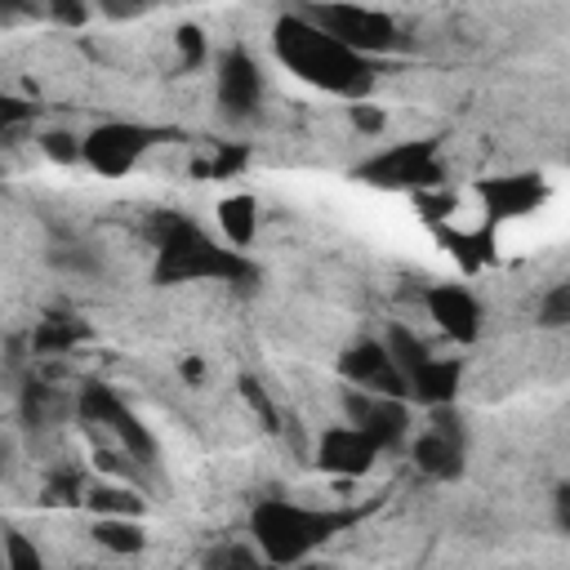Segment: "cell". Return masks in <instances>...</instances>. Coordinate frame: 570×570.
<instances>
[{
  "label": "cell",
  "instance_id": "5b68a950",
  "mask_svg": "<svg viewBox=\"0 0 570 570\" xmlns=\"http://www.w3.org/2000/svg\"><path fill=\"white\" fill-rule=\"evenodd\" d=\"M303 18H312L325 36H334L338 45L365 53V58H379V53H392V49H405V31L392 13H379V9H365L356 0H325V4H303L298 9Z\"/></svg>",
  "mask_w": 570,
  "mask_h": 570
},
{
  "label": "cell",
  "instance_id": "e575fe53",
  "mask_svg": "<svg viewBox=\"0 0 570 570\" xmlns=\"http://www.w3.org/2000/svg\"><path fill=\"white\" fill-rule=\"evenodd\" d=\"M31 13H36L31 0H0V27H13L22 18H31Z\"/></svg>",
  "mask_w": 570,
  "mask_h": 570
},
{
  "label": "cell",
  "instance_id": "8d00e7d4",
  "mask_svg": "<svg viewBox=\"0 0 570 570\" xmlns=\"http://www.w3.org/2000/svg\"><path fill=\"white\" fill-rule=\"evenodd\" d=\"M557 530H566L570 534V485H557Z\"/></svg>",
  "mask_w": 570,
  "mask_h": 570
},
{
  "label": "cell",
  "instance_id": "44dd1931",
  "mask_svg": "<svg viewBox=\"0 0 570 570\" xmlns=\"http://www.w3.org/2000/svg\"><path fill=\"white\" fill-rule=\"evenodd\" d=\"M62 405H67L62 392L49 387V383H40V379H31V383L22 387V423H27V428H45Z\"/></svg>",
  "mask_w": 570,
  "mask_h": 570
},
{
  "label": "cell",
  "instance_id": "9a60e30c",
  "mask_svg": "<svg viewBox=\"0 0 570 570\" xmlns=\"http://www.w3.org/2000/svg\"><path fill=\"white\" fill-rule=\"evenodd\" d=\"M459 379H463V361L459 356H428L410 379L405 392L423 405H454L459 396Z\"/></svg>",
  "mask_w": 570,
  "mask_h": 570
},
{
  "label": "cell",
  "instance_id": "ac0fdd59",
  "mask_svg": "<svg viewBox=\"0 0 570 570\" xmlns=\"http://www.w3.org/2000/svg\"><path fill=\"white\" fill-rule=\"evenodd\" d=\"M89 338V325L76 316V312H49L36 330H31V352L36 356H62L71 352L76 343Z\"/></svg>",
  "mask_w": 570,
  "mask_h": 570
},
{
  "label": "cell",
  "instance_id": "3957f363",
  "mask_svg": "<svg viewBox=\"0 0 570 570\" xmlns=\"http://www.w3.org/2000/svg\"><path fill=\"white\" fill-rule=\"evenodd\" d=\"M379 503H361V508H303L289 499H258L249 512V534L258 543V557L267 566H294L307 552H316L321 543H330L334 534L361 525Z\"/></svg>",
  "mask_w": 570,
  "mask_h": 570
},
{
  "label": "cell",
  "instance_id": "603a6c76",
  "mask_svg": "<svg viewBox=\"0 0 570 570\" xmlns=\"http://www.w3.org/2000/svg\"><path fill=\"white\" fill-rule=\"evenodd\" d=\"M49 263L62 267V272H80V276H94L98 272V254L89 245H80V240H58L49 249Z\"/></svg>",
  "mask_w": 570,
  "mask_h": 570
},
{
  "label": "cell",
  "instance_id": "74e56055",
  "mask_svg": "<svg viewBox=\"0 0 570 570\" xmlns=\"http://www.w3.org/2000/svg\"><path fill=\"white\" fill-rule=\"evenodd\" d=\"M183 379H191V383L200 379V361H196V356H187V361H183Z\"/></svg>",
  "mask_w": 570,
  "mask_h": 570
},
{
  "label": "cell",
  "instance_id": "7a4b0ae2",
  "mask_svg": "<svg viewBox=\"0 0 570 570\" xmlns=\"http://www.w3.org/2000/svg\"><path fill=\"white\" fill-rule=\"evenodd\" d=\"M151 240H156L151 285H191V281L249 285V281H258V267L249 263V254H240L232 245H218L187 214L160 209L151 218Z\"/></svg>",
  "mask_w": 570,
  "mask_h": 570
},
{
  "label": "cell",
  "instance_id": "52a82bcc",
  "mask_svg": "<svg viewBox=\"0 0 570 570\" xmlns=\"http://www.w3.org/2000/svg\"><path fill=\"white\" fill-rule=\"evenodd\" d=\"M76 414L85 419V423H94V428H107L138 463H156L160 459V445H156V436L138 423V414L120 401V392L116 387H107V383H89L80 396H76Z\"/></svg>",
  "mask_w": 570,
  "mask_h": 570
},
{
  "label": "cell",
  "instance_id": "e0dca14e",
  "mask_svg": "<svg viewBox=\"0 0 570 570\" xmlns=\"http://www.w3.org/2000/svg\"><path fill=\"white\" fill-rule=\"evenodd\" d=\"M218 227H223V240L232 245V249H249L254 240H258V200L249 196V191H236V196H223L218 200Z\"/></svg>",
  "mask_w": 570,
  "mask_h": 570
},
{
  "label": "cell",
  "instance_id": "8992f818",
  "mask_svg": "<svg viewBox=\"0 0 570 570\" xmlns=\"http://www.w3.org/2000/svg\"><path fill=\"white\" fill-rule=\"evenodd\" d=\"M165 138V129H151V125H134V120H107V125H94L85 138H80V151H85V165L102 178H125L142 156L147 147Z\"/></svg>",
  "mask_w": 570,
  "mask_h": 570
},
{
  "label": "cell",
  "instance_id": "1f68e13d",
  "mask_svg": "<svg viewBox=\"0 0 570 570\" xmlns=\"http://www.w3.org/2000/svg\"><path fill=\"white\" fill-rule=\"evenodd\" d=\"M94 4H98V13L111 18V22H134V18H142L156 0H94Z\"/></svg>",
  "mask_w": 570,
  "mask_h": 570
},
{
  "label": "cell",
  "instance_id": "5bb4252c",
  "mask_svg": "<svg viewBox=\"0 0 570 570\" xmlns=\"http://www.w3.org/2000/svg\"><path fill=\"white\" fill-rule=\"evenodd\" d=\"M436 240H441V249H445L463 272H481V267L499 263V236H494V223L463 227V232L436 223Z\"/></svg>",
  "mask_w": 570,
  "mask_h": 570
},
{
  "label": "cell",
  "instance_id": "9c48e42d",
  "mask_svg": "<svg viewBox=\"0 0 570 570\" xmlns=\"http://www.w3.org/2000/svg\"><path fill=\"white\" fill-rule=\"evenodd\" d=\"M343 410H347V423H356L379 450H392L405 441V428H410V410H405V396H387V392H343Z\"/></svg>",
  "mask_w": 570,
  "mask_h": 570
},
{
  "label": "cell",
  "instance_id": "277c9868",
  "mask_svg": "<svg viewBox=\"0 0 570 570\" xmlns=\"http://www.w3.org/2000/svg\"><path fill=\"white\" fill-rule=\"evenodd\" d=\"M352 178L383 187V191H436L445 183L441 142L436 138H410V142L379 147L374 156L352 165Z\"/></svg>",
  "mask_w": 570,
  "mask_h": 570
},
{
  "label": "cell",
  "instance_id": "d6a6232c",
  "mask_svg": "<svg viewBox=\"0 0 570 570\" xmlns=\"http://www.w3.org/2000/svg\"><path fill=\"white\" fill-rule=\"evenodd\" d=\"M263 557L245 543V548H214L209 557H205V566H214V570H223V566H258Z\"/></svg>",
  "mask_w": 570,
  "mask_h": 570
},
{
  "label": "cell",
  "instance_id": "484cf974",
  "mask_svg": "<svg viewBox=\"0 0 570 570\" xmlns=\"http://www.w3.org/2000/svg\"><path fill=\"white\" fill-rule=\"evenodd\" d=\"M40 151H45L49 160H58V165H80V160H85L80 138L67 134V129H49V134H40Z\"/></svg>",
  "mask_w": 570,
  "mask_h": 570
},
{
  "label": "cell",
  "instance_id": "d4e9b609",
  "mask_svg": "<svg viewBox=\"0 0 570 570\" xmlns=\"http://www.w3.org/2000/svg\"><path fill=\"white\" fill-rule=\"evenodd\" d=\"M0 552H4V566H9V570H40V566H45L40 548L27 543V534H18V530H4V534H0Z\"/></svg>",
  "mask_w": 570,
  "mask_h": 570
},
{
  "label": "cell",
  "instance_id": "4dcf8cb0",
  "mask_svg": "<svg viewBox=\"0 0 570 570\" xmlns=\"http://www.w3.org/2000/svg\"><path fill=\"white\" fill-rule=\"evenodd\" d=\"M45 9L58 27H85L89 18V0H45Z\"/></svg>",
  "mask_w": 570,
  "mask_h": 570
},
{
  "label": "cell",
  "instance_id": "d6986e66",
  "mask_svg": "<svg viewBox=\"0 0 570 570\" xmlns=\"http://www.w3.org/2000/svg\"><path fill=\"white\" fill-rule=\"evenodd\" d=\"M89 534H94L98 548H107V552H116V557H134V552H142V543H147V530L138 525V517H98Z\"/></svg>",
  "mask_w": 570,
  "mask_h": 570
},
{
  "label": "cell",
  "instance_id": "f546056e",
  "mask_svg": "<svg viewBox=\"0 0 570 570\" xmlns=\"http://www.w3.org/2000/svg\"><path fill=\"white\" fill-rule=\"evenodd\" d=\"M36 116V107L27 102V98H18V94H4L0 89V134H9V129H18V125H27Z\"/></svg>",
  "mask_w": 570,
  "mask_h": 570
},
{
  "label": "cell",
  "instance_id": "4316f807",
  "mask_svg": "<svg viewBox=\"0 0 570 570\" xmlns=\"http://www.w3.org/2000/svg\"><path fill=\"white\" fill-rule=\"evenodd\" d=\"M174 45H178V67L183 71H196L200 62H205V36H200V27H178V36H174Z\"/></svg>",
  "mask_w": 570,
  "mask_h": 570
},
{
  "label": "cell",
  "instance_id": "f35d334b",
  "mask_svg": "<svg viewBox=\"0 0 570 570\" xmlns=\"http://www.w3.org/2000/svg\"><path fill=\"white\" fill-rule=\"evenodd\" d=\"M0 566H4V552H0Z\"/></svg>",
  "mask_w": 570,
  "mask_h": 570
},
{
  "label": "cell",
  "instance_id": "ffe728a7",
  "mask_svg": "<svg viewBox=\"0 0 570 570\" xmlns=\"http://www.w3.org/2000/svg\"><path fill=\"white\" fill-rule=\"evenodd\" d=\"M383 347H387V356H392V365L401 370V379H410L432 352H428V343L419 338V334H410L405 325H392L387 334H383Z\"/></svg>",
  "mask_w": 570,
  "mask_h": 570
},
{
  "label": "cell",
  "instance_id": "4fadbf2b",
  "mask_svg": "<svg viewBox=\"0 0 570 570\" xmlns=\"http://www.w3.org/2000/svg\"><path fill=\"white\" fill-rule=\"evenodd\" d=\"M374 459H379V445L356 423L325 428L321 441H316V468L334 472V476H361V472L374 468Z\"/></svg>",
  "mask_w": 570,
  "mask_h": 570
},
{
  "label": "cell",
  "instance_id": "7402d4cb",
  "mask_svg": "<svg viewBox=\"0 0 570 570\" xmlns=\"http://www.w3.org/2000/svg\"><path fill=\"white\" fill-rule=\"evenodd\" d=\"M85 503L98 517H138L142 512V494H134L125 485H94V490H85Z\"/></svg>",
  "mask_w": 570,
  "mask_h": 570
},
{
  "label": "cell",
  "instance_id": "8fae6325",
  "mask_svg": "<svg viewBox=\"0 0 570 570\" xmlns=\"http://www.w3.org/2000/svg\"><path fill=\"white\" fill-rule=\"evenodd\" d=\"M338 374L356 387H370V392H387V396H410L405 392V379L401 370L392 365L387 347L379 338H356L352 347H343L338 356Z\"/></svg>",
  "mask_w": 570,
  "mask_h": 570
},
{
  "label": "cell",
  "instance_id": "ba28073f",
  "mask_svg": "<svg viewBox=\"0 0 570 570\" xmlns=\"http://www.w3.org/2000/svg\"><path fill=\"white\" fill-rule=\"evenodd\" d=\"M263 89H267V85H263V67L254 62V53L240 49V45H232V49L218 58V67H214V94H218V107H223L232 120H245V116L258 111Z\"/></svg>",
  "mask_w": 570,
  "mask_h": 570
},
{
  "label": "cell",
  "instance_id": "30bf717a",
  "mask_svg": "<svg viewBox=\"0 0 570 570\" xmlns=\"http://www.w3.org/2000/svg\"><path fill=\"white\" fill-rule=\"evenodd\" d=\"M485 223H503V218H525L548 200V183L539 174H499V178H481L476 183Z\"/></svg>",
  "mask_w": 570,
  "mask_h": 570
},
{
  "label": "cell",
  "instance_id": "d590c367",
  "mask_svg": "<svg viewBox=\"0 0 570 570\" xmlns=\"http://www.w3.org/2000/svg\"><path fill=\"white\" fill-rule=\"evenodd\" d=\"M419 209H423V218H441L445 209H454V196H428V191H419Z\"/></svg>",
  "mask_w": 570,
  "mask_h": 570
},
{
  "label": "cell",
  "instance_id": "2e32d148",
  "mask_svg": "<svg viewBox=\"0 0 570 570\" xmlns=\"http://www.w3.org/2000/svg\"><path fill=\"white\" fill-rule=\"evenodd\" d=\"M410 459L423 476H436V481H454L463 476V436H445L436 428L419 432L414 445H410Z\"/></svg>",
  "mask_w": 570,
  "mask_h": 570
},
{
  "label": "cell",
  "instance_id": "cb8c5ba5",
  "mask_svg": "<svg viewBox=\"0 0 570 570\" xmlns=\"http://www.w3.org/2000/svg\"><path fill=\"white\" fill-rule=\"evenodd\" d=\"M245 165H249V147L223 142V147H214V160L196 165V174H205V178H232V174H240Z\"/></svg>",
  "mask_w": 570,
  "mask_h": 570
},
{
  "label": "cell",
  "instance_id": "83f0119b",
  "mask_svg": "<svg viewBox=\"0 0 570 570\" xmlns=\"http://www.w3.org/2000/svg\"><path fill=\"white\" fill-rule=\"evenodd\" d=\"M240 396H245V405L263 419V428H267V432H276V423H281V419H276V405H272V396L263 392V383L245 374V379H240Z\"/></svg>",
  "mask_w": 570,
  "mask_h": 570
},
{
  "label": "cell",
  "instance_id": "f1b7e54d",
  "mask_svg": "<svg viewBox=\"0 0 570 570\" xmlns=\"http://www.w3.org/2000/svg\"><path fill=\"white\" fill-rule=\"evenodd\" d=\"M566 321H570V289L566 285H552L548 298H543V307H539V325L543 330H561Z\"/></svg>",
  "mask_w": 570,
  "mask_h": 570
},
{
  "label": "cell",
  "instance_id": "7c38bea8",
  "mask_svg": "<svg viewBox=\"0 0 570 570\" xmlns=\"http://www.w3.org/2000/svg\"><path fill=\"white\" fill-rule=\"evenodd\" d=\"M423 303H428V312H432V321H436V330H441L445 338H454V343H476L485 312H481V298H476L468 285H432V289L423 294Z\"/></svg>",
  "mask_w": 570,
  "mask_h": 570
},
{
  "label": "cell",
  "instance_id": "6da1fadb",
  "mask_svg": "<svg viewBox=\"0 0 570 570\" xmlns=\"http://www.w3.org/2000/svg\"><path fill=\"white\" fill-rule=\"evenodd\" d=\"M272 49L276 58L285 62V71H294L303 85L312 89H325L334 98H347V102H361L370 98L374 80H379V67L374 58L338 45L334 36H325L312 18L303 13H281L272 22Z\"/></svg>",
  "mask_w": 570,
  "mask_h": 570
},
{
  "label": "cell",
  "instance_id": "836d02e7",
  "mask_svg": "<svg viewBox=\"0 0 570 570\" xmlns=\"http://www.w3.org/2000/svg\"><path fill=\"white\" fill-rule=\"evenodd\" d=\"M347 116H352V125H356L361 134H379V129L387 125V120H383V111H379V107H370L365 98H361V102H352V111H347Z\"/></svg>",
  "mask_w": 570,
  "mask_h": 570
}]
</instances>
